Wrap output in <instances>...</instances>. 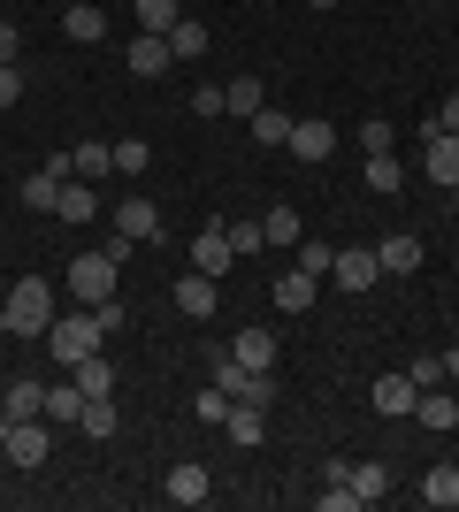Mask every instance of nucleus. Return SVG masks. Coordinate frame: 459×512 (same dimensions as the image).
Returning a JSON list of instances; mask_svg holds the SVG:
<instances>
[{
  "label": "nucleus",
  "mask_w": 459,
  "mask_h": 512,
  "mask_svg": "<svg viewBox=\"0 0 459 512\" xmlns=\"http://www.w3.org/2000/svg\"><path fill=\"white\" fill-rule=\"evenodd\" d=\"M0 306H8V337H46V321H54V291H46V276H23Z\"/></svg>",
  "instance_id": "obj_2"
},
{
  "label": "nucleus",
  "mask_w": 459,
  "mask_h": 512,
  "mask_svg": "<svg viewBox=\"0 0 459 512\" xmlns=\"http://www.w3.org/2000/svg\"><path fill=\"white\" fill-rule=\"evenodd\" d=\"M46 421L77 428V421H85V390H77V383H46Z\"/></svg>",
  "instance_id": "obj_22"
},
{
  "label": "nucleus",
  "mask_w": 459,
  "mask_h": 512,
  "mask_svg": "<svg viewBox=\"0 0 459 512\" xmlns=\"http://www.w3.org/2000/svg\"><path fill=\"white\" fill-rule=\"evenodd\" d=\"M77 428H85L92 444H108L115 428H123V421H115V398H85V421H77Z\"/></svg>",
  "instance_id": "obj_30"
},
{
  "label": "nucleus",
  "mask_w": 459,
  "mask_h": 512,
  "mask_svg": "<svg viewBox=\"0 0 459 512\" xmlns=\"http://www.w3.org/2000/svg\"><path fill=\"white\" fill-rule=\"evenodd\" d=\"M69 383L85 390V398H115V367H108V352H92V360H77V367H69Z\"/></svg>",
  "instance_id": "obj_21"
},
{
  "label": "nucleus",
  "mask_w": 459,
  "mask_h": 512,
  "mask_svg": "<svg viewBox=\"0 0 459 512\" xmlns=\"http://www.w3.org/2000/svg\"><path fill=\"white\" fill-rule=\"evenodd\" d=\"M329 260H337V245H299V268H306V276H314V283L329 276Z\"/></svg>",
  "instance_id": "obj_38"
},
{
  "label": "nucleus",
  "mask_w": 459,
  "mask_h": 512,
  "mask_svg": "<svg viewBox=\"0 0 459 512\" xmlns=\"http://www.w3.org/2000/svg\"><path fill=\"white\" fill-rule=\"evenodd\" d=\"M268 237H261V222H230V253H261Z\"/></svg>",
  "instance_id": "obj_39"
},
{
  "label": "nucleus",
  "mask_w": 459,
  "mask_h": 512,
  "mask_svg": "<svg viewBox=\"0 0 459 512\" xmlns=\"http://www.w3.org/2000/svg\"><path fill=\"white\" fill-rule=\"evenodd\" d=\"M54 199H62V184H54V176H31V184H23V207H31V214H54Z\"/></svg>",
  "instance_id": "obj_35"
},
{
  "label": "nucleus",
  "mask_w": 459,
  "mask_h": 512,
  "mask_svg": "<svg viewBox=\"0 0 459 512\" xmlns=\"http://www.w3.org/2000/svg\"><path fill=\"white\" fill-rule=\"evenodd\" d=\"M414 375H406V367H398V375H375V390H368V406L383 413V421H414Z\"/></svg>",
  "instance_id": "obj_6"
},
{
  "label": "nucleus",
  "mask_w": 459,
  "mask_h": 512,
  "mask_svg": "<svg viewBox=\"0 0 459 512\" xmlns=\"http://www.w3.org/2000/svg\"><path fill=\"white\" fill-rule=\"evenodd\" d=\"M92 321H100V337H115V329H123V306L100 299V306H92Z\"/></svg>",
  "instance_id": "obj_45"
},
{
  "label": "nucleus",
  "mask_w": 459,
  "mask_h": 512,
  "mask_svg": "<svg viewBox=\"0 0 459 512\" xmlns=\"http://www.w3.org/2000/svg\"><path fill=\"white\" fill-rule=\"evenodd\" d=\"M352 505H360V497H352V482H329V490H322V512H352Z\"/></svg>",
  "instance_id": "obj_43"
},
{
  "label": "nucleus",
  "mask_w": 459,
  "mask_h": 512,
  "mask_svg": "<svg viewBox=\"0 0 459 512\" xmlns=\"http://www.w3.org/2000/svg\"><path fill=\"white\" fill-rule=\"evenodd\" d=\"M291 161H329L337 153V123H322V115H291Z\"/></svg>",
  "instance_id": "obj_5"
},
{
  "label": "nucleus",
  "mask_w": 459,
  "mask_h": 512,
  "mask_svg": "<svg viewBox=\"0 0 459 512\" xmlns=\"http://www.w3.org/2000/svg\"><path fill=\"white\" fill-rule=\"evenodd\" d=\"M169 39H161V31H138L131 46H123V69H131V77H169Z\"/></svg>",
  "instance_id": "obj_7"
},
{
  "label": "nucleus",
  "mask_w": 459,
  "mask_h": 512,
  "mask_svg": "<svg viewBox=\"0 0 459 512\" xmlns=\"http://www.w3.org/2000/svg\"><path fill=\"white\" fill-rule=\"evenodd\" d=\"M222 413H230V398H222V390L207 383V390H199V421H215V428H222Z\"/></svg>",
  "instance_id": "obj_40"
},
{
  "label": "nucleus",
  "mask_w": 459,
  "mask_h": 512,
  "mask_svg": "<svg viewBox=\"0 0 459 512\" xmlns=\"http://www.w3.org/2000/svg\"><path fill=\"white\" fill-rule=\"evenodd\" d=\"M230 360L268 375V367H276V329H238V337H230Z\"/></svg>",
  "instance_id": "obj_13"
},
{
  "label": "nucleus",
  "mask_w": 459,
  "mask_h": 512,
  "mask_svg": "<svg viewBox=\"0 0 459 512\" xmlns=\"http://www.w3.org/2000/svg\"><path fill=\"white\" fill-rule=\"evenodd\" d=\"M46 451H54V428H46V421H16V428H8V444H0V459L31 474V467H46Z\"/></svg>",
  "instance_id": "obj_4"
},
{
  "label": "nucleus",
  "mask_w": 459,
  "mask_h": 512,
  "mask_svg": "<svg viewBox=\"0 0 459 512\" xmlns=\"http://www.w3.org/2000/svg\"><path fill=\"white\" fill-rule=\"evenodd\" d=\"M16 54H23V31H16V23H0V62H16Z\"/></svg>",
  "instance_id": "obj_46"
},
{
  "label": "nucleus",
  "mask_w": 459,
  "mask_h": 512,
  "mask_svg": "<svg viewBox=\"0 0 459 512\" xmlns=\"http://www.w3.org/2000/svg\"><path fill=\"white\" fill-rule=\"evenodd\" d=\"M360 146H368V153H391V146H398V123H383V115H368V123H360Z\"/></svg>",
  "instance_id": "obj_36"
},
{
  "label": "nucleus",
  "mask_w": 459,
  "mask_h": 512,
  "mask_svg": "<svg viewBox=\"0 0 459 512\" xmlns=\"http://www.w3.org/2000/svg\"><path fill=\"white\" fill-rule=\"evenodd\" d=\"M176 314H192V321L215 314V276H199V268H192V276L176 283Z\"/></svg>",
  "instance_id": "obj_20"
},
{
  "label": "nucleus",
  "mask_w": 459,
  "mask_h": 512,
  "mask_svg": "<svg viewBox=\"0 0 459 512\" xmlns=\"http://www.w3.org/2000/svg\"><path fill=\"white\" fill-rule=\"evenodd\" d=\"M39 344H46V360H54V367L92 360V352H100V321H92V306H77V314H54Z\"/></svg>",
  "instance_id": "obj_1"
},
{
  "label": "nucleus",
  "mask_w": 459,
  "mask_h": 512,
  "mask_svg": "<svg viewBox=\"0 0 459 512\" xmlns=\"http://www.w3.org/2000/svg\"><path fill=\"white\" fill-rule=\"evenodd\" d=\"M444 375H459V344H452V352H444Z\"/></svg>",
  "instance_id": "obj_47"
},
{
  "label": "nucleus",
  "mask_w": 459,
  "mask_h": 512,
  "mask_svg": "<svg viewBox=\"0 0 459 512\" xmlns=\"http://www.w3.org/2000/svg\"><path fill=\"white\" fill-rule=\"evenodd\" d=\"M329 276H337V283L352 291V299H360L368 283H383V268H375V253H368V245H345V253L329 260Z\"/></svg>",
  "instance_id": "obj_9"
},
{
  "label": "nucleus",
  "mask_w": 459,
  "mask_h": 512,
  "mask_svg": "<svg viewBox=\"0 0 459 512\" xmlns=\"http://www.w3.org/2000/svg\"><path fill=\"white\" fill-rule=\"evenodd\" d=\"M429 184H459V130L429 138Z\"/></svg>",
  "instance_id": "obj_23"
},
{
  "label": "nucleus",
  "mask_w": 459,
  "mask_h": 512,
  "mask_svg": "<svg viewBox=\"0 0 459 512\" xmlns=\"http://www.w3.org/2000/svg\"><path fill=\"white\" fill-rule=\"evenodd\" d=\"M115 237H131V245L161 237V214H153V199H146V192H131L123 207H115Z\"/></svg>",
  "instance_id": "obj_11"
},
{
  "label": "nucleus",
  "mask_w": 459,
  "mask_h": 512,
  "mask_svg": "<svg viewBox=\"0 0 459 512\" xmlns=\"http://www.w3.org/2000/svg\"><path fill=\"white\" fill-rule=\"evenodd\" d=\"M131 8H138V31H161V39L184 23V0H131Z\"/></svg>",
  "instance_id": "obj_26"
},
{
  "label": "nucleus",
  "mask_w": 459,
  "mask_h": 512,
  "mask_svg": "<svg viewBox=\"0 0 459 512\" xmlns=\"http://www.w3.org/2000/svg\"><path fill=\"white\" fill-rule=\"evenodd\" d=\"M375 268H383V276H414V268H421V237L414 230H391L383 245H375Z\"/></svg>",
  "instance_id": "obj_12"
},
{
  "label": "nucleus",
  "mask_w": 459,
  "mask_h": 512,
  "mask_svg": "<svg viewBox=\"0 0 459 512\" xmlns=\"http://www.w3.org/2000/svg\"><path fill=\"white\" fill-rule=\"evenodd\" d=\"M406 375H414V390H437V383H444V360H414Z\"/></svg>",
  "instance_id": "obj_42"
},
{
  "label": "nucleus",
  "mask_w": 459,
  "mask_h": 512,
  "mask_svg": "<svg viewBox=\"0 0 459 512\" xmlns=\"http://www.w3.org/2000/svg\"><path fill=\"white\" fill-rule=\"evenodd\" d=\"M146 161H153L146 138H123V146H115V169H123V176H146Z\"/></svg>",
  "instance_id": "obj_37"
},
{
  "label": "nucleus",
  "mask_w": 459,
  "mask_h": 512,
  "mask_svg": "<svg viewBox=\"0 0 459 512\" xmlns=\"http://www.w3.org/2000/svg\"><path fill=\"white\" fill-rule=\"evenodd\" d=\"M169 54H176V62H199V54H207V23L184 16V23L169 31Z\"/></svg>",
  "instance_id": "obj_31"
},
{
  "label": "nucleus",
  "mask_w": 459,
  "mask_h": 512,
  "mask_svg": "<svg viewBox=\"0 0 459 512\" xmlns=\"http://www.w3.org/2000/svg\"><path fill=\"white\" fill-rule=\"evenodd\" d=\"M222 428H230V444H238V451H253V444L268 436V406H253V398H230Z\"/></svg>",
  "instance_id": "obj_10"
},
{
  "label": "nucleus",
  "mask_w": 459,
  "mask_h": 512,
  "mask_svg": "<svg viewBox=\"0 0 459 512\" xmlns=\"http://www.w3.org/2000/svg\"><path fill=\"white\" fill-rule=\"evenodd\" d=\"M192 115H222V85H192Z\"/></svg>",
  "instance_id": "obj_44"
},
{
  "label": "nucleus",
  "mask_w": 459,
  "mask_h": 512,
  "mask_svg": "<svg viewBox=\"0 0 459 512\" xmlns=\"http://www.w3.org/2000/svg\"><path fill=\"white\" fill-rule=\"evenodd\" d=\"M54 214H62V222H92V214H100V192H92V184H62Z\"/></svg>",
  "instance_id": "obj_27"
},
{
  "label": "nucleus",
  "mask_w": 459,
  "mask_h": 512,
  "mask_svg": "<svg viewBox=\"0 0 459 512\" xmlns=\"http://www.w3.org/2000/svg\"><path fill=\"white\" fill-rule=\"evenodd\" d=\"M207 375H215L222 398H245V383H253V367L230 360V344H207Z\"/></svg>",
  "instance_id": "obj_18"
},
{
  "label": "nucleus",
  "mask_w": 459,
  "mask_h": 512,
  "mask_svg": "<svg viewBox=\"0 0 459 512\" xmlns=\"http://www.w3.org/2000/svg\"><path fill=\"white\" fill-rule=\"evenodd\" d=\"M0 337H8V306H0Z\"/></svg>",
  "instance_id": "obj_50"
},
{
  "label": "nucleus",
  "mask_w": 459,
  "mask_h": 512,
  "mask_svg": "<svg viewBox=\"0 0 459 512\" xmlns=\"http://www.w3.org/2000/svg\"><path fill=\"white\" fill-rule=\"evenodd\" d=\"M16 100H23V69L0 62V107H16Z\"/></svg>",
  "instance_id": "obj_41"
},
{
  "label": "nucleus",
  "mask_w": 459,
  "mask_h": 512,
  "mask_svg": "<svg viewBox=\"0 0 459 512\" xmlns=\"http://www.w3.org/2000/svg\"><path fill=\"white\" fill-rule=\"evenodd\" d=\"M414 421L444 436V428H459V398H444V383H437V390H421V398H414Z\"/></svg>",
  "instance_id": "obj_19"
},
{
  "label": "nucleus",
  "mask_w": 459,
  "mask_h": 512,
  "mask_svg": "<svg viewBox=\"0 0 459 512\" xmlns=\"http://www.w3.org/2000/svg\"><path fill=\"white\" fill-rule=\"evenodd\" d=\"M276 306H284V314H306V306H314V276H306V268H284V276H276Z\"/></svg>",
  "instance_id": "obj_25"
},
{
  "label": "nucleus",
  "mask_w": 459,
  "mask_h": 512,
  "mask_svg": "<svg viewBox=\"0 0 459 512\" xmlns=\"http://www.w3.org/2000/svg\"><path fill=\"white\" fill-rule=\"evenodd\" d=\"M115 276H123V260H108V253H77V260H69V291H77V306L115 299Z\"/></svg>",
  "instance_id": "obj_3"
},
{
  "label": "nucleus",
  "mask_w": 459,
  "mask_h": 512,
  "mask_svg": "<svg viewBox=\"0 0 459 512\" xmlns=\"http://www.w3.org/2000/svg\"><path fill=\"white\" fill-rule=\"evenodd\" d=\"M0 406H8V421H46V383H39V375H16Z\"/></svg>",
  "instance_id": "obj_15"
},
{
  "label": "nucleus",
  "mask_w": 459,
  "mask_h": 512,
  "mask_svg": "<svg viewBox=\"0 0 459 512\" xmlns=\"http://www.w3.org/2000/svg\"><path fill=\"white\" fill-rule=\"evenodd\" d=\"M261 237H268V245H299V214H291V207H268L261 214Z\"/></svg>",
  "instance_id": "obj_33"
},
{
  "label": "nucleus",
  "mask_w": 459,
  "mask_h": 512,
  "mask_svg": "<svg viewBox=\"0 0 459 512\" xmlns=\"http://www.w3.org/2000/svg\"><path fill=\"white\" fill-rule=\"evenodd\" d=\"M383 490H391V467H383V459H360V467H352V497H360V505H375Z\"/></svg>",
  "instance_id": "obj_28"
},
{
  "label": "nucleus",
  "mask_w": 459,
  "mask_h": 512,
  "mask_svg": "<svg viewBox=\"0 0 459 512\" xmlns=\"http://www.w3.org/2000/svg\"><path fill=\"white\" fill-rule=\"evenodd\" d=\"M368 192H406V169H398V153H368Z\"/></svg>",
  "instance_id": "obj_29"
},
{
  "label": "nucleus",
  "mask_w": 459,
  "mask_h": 512,
  "mask_svg": "<svg viewBox=\"0 0 459 512\" xmlns=\"http://www.w3.org/2000/svg\"><path fill=\"white\" fill-rule=\"evenodd\" d=\"M253 138H261V146H284V138H291V115H284V107H261V115H253Z\"/></svg>",
  "instance_id": "obj_34"
},
{
  "label": "nucleus",
  "mask_w": 459,
  "mask_h": 512,
  "mask_svg": "<svg viewBox=\"0 0 459 512\" xmlns=\"http://www.w3.org/2000/svg\"><path fill=\"white\" fill-rule=\"evenodd\" d=\"M421 505L459 512V467H429V474H421Z\"/></svg>",
  "instance_id": "obj_24"
},
{
  "label": "nucleus",
  "mask_w": 459,
  "mask_h": 512,
  "mask_svg": "<svg viewBox=\"0 0 459 512\" xmlns=\"http://www.w3.org/2000/svg\"><path fill=\"white\" fill-rule=\"evenodd\" d=\"M261 107H268V85H261V77H230V85H222V115H238V123H253Z\"/></svg>",
  "instance_id": "obj_14"
},
{
  "label": "nucleus",
  "mask_w": 459,
  "mask_h": 512,
  "mask_svg": "<svg viewBox=\"0 0 459 512\" xmlns=\"http://www.w3.org/2000/svg\"><path fill=\"white\" fill-rule=\"evenodd\" d=\"M207 497H215V482H207V467H199V459L169 467V505H207Z\"/></svg>",
  "instance_id": "obj_16"
},
{
  "label": "nucleus",
  "mask_w": 459,
  "mask_h": 512,
  "mask_svg": "<svg viewBox=\"0 0 459 512\" xmlns=\"http://www.w3.org/2000/svg\"><path fill=\"white\" fill-rule=\"evenodd\" d=\"M8 428H16V421H8V406H0V444H8Z\"/></svg>",
  "instance_id": "obj_48"
},
{
  "label": "nucleus",
  "mask_w": 459,
  "mask_h": 512,
  "mask_svg": "<svg viewBox=\"0 0 459 512\" xmlns=\"http://www.w3.org/2000/svg\"><path fill=\"white\" fill-rule=\"evenodd\" d=\"M230 260H238V253H230V230H222V222H207V230L192 237V268L222 283V276H230Z\"/></svg>",
  "instance_id": "obj_8"
},
{
  "label": "nucleus",
  "mask_w": 459,
  "mask_h": 512,
  "mask_svg": "<svg viewBox=\"0 0 459 512\" xmlns=\"http://www.w3.org/2000/svg\"><path fill=\"white\" fill-rule=\"evenodd\" d=\"M69 161H77V176H108V169H115V146H108V138H85Z\"/></svg>",
  "instance_id": "obj_32"
},
{
  "label": "nucleus",
  "mask_w": 459,
  "mask_h": 512,
  "mask_svg": "<svg viewBox=\"0 0 459 512\" xmlns=\"http://www.w3.org/2000/svg\"><path fill=\"white\" fill-rule=\"evenodd\" d=\"M306 8H337V0H306Z\"/></svg>",
  "instance_id": "obj_49"
},
{
  "label": "nucleus",
  "mask_w": 459,
  "mask_h": 512,
  "mask_svg": "<svg viewBox=\"0 0 459 512\" xmlns=\"http://www.w3.org/2000/svg\"><path fill=\"white\" fill-rule=\"evenodd\" d=\"M62 31L77 46H100V39H108V8H100V0H77V8L62 16Z\"/></svg>",
  "instance_id": "obj_17"
}]
</instances>
